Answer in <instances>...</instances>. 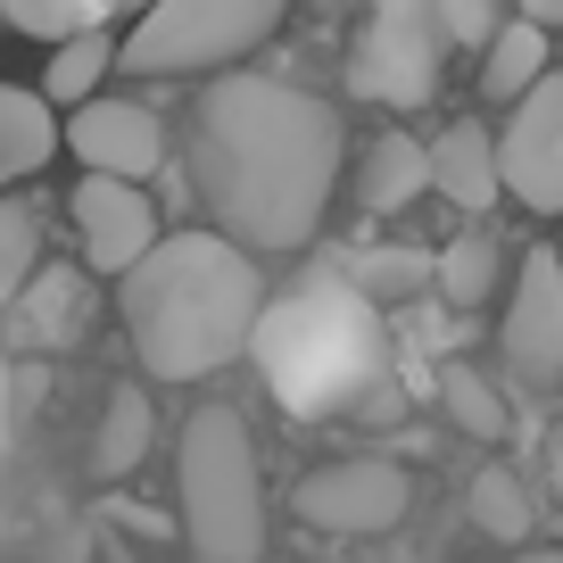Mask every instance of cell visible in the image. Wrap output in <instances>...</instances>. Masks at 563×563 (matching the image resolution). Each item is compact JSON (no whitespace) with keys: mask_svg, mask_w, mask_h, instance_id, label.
Instances as JSON below:
<instances>
[{"mask_svg":"<svg viewBox=\"0 0 563 563\" xmlns=\"http://www.w3.org/2000/svg\"><path fill=\"white\" fill-rule=\"evenodd\" d=\"M265 316V274L232 232H158L150 257L124 274V332L141 373L158 382H208Z\"/></svg>","mask_w":563,"mask_h":563,"instance_id":"7a4b0ae2","label":"cell"},{"mask_svg":"<svg viewBox=\"0 0 563 563\" xmlns=\"http://www.w3.org/2000/svg\"><path fill=\"white\" fill-rule=\"evenodd\" d=\"M290 0H150L117 42L124 75H216L282 34Z\"/></svg>","mask_w":563,"mask_h":563,"instance_id":"5b68a950","label":"cell"},{"mask_svg":"<svg viewBox=\"0 0 563 563\" xmlns=\"http://www.w3.org/2000/svg\"><path fill=\"white\" fill-rule=\"evenodd\" d=\"M58 9H67V25L84 34V25H117V18H141L150 0H58Z\"/></svg>","mask_w":563,"mask_h":563,"instance_id":"484cf974","label":"cell"},{"mask_svg":"<svg viewBox=\"0 0 563 563\" xmlns=\"http://www.w3.org/2000/svg\"><path fill=\"white\" fill-rule=\"evenodd\" d=\"M349 133L340 108L307 84H282L257 67H216L191 108V191L208 199L216 232L249 257L307 249L340 191Z\"/></svg>","mask_w":563,"mask_h":563,"instance_id":"6da1fadb","label":"cell"},{"mask_svg":"<svg viewBox=\"0 0 563 563\" xmlns=\"http://www.w3.org/2000/svg\"><path fill=\"white\" fill-rule=\"evenodd\" d=\"M547 42H555L547 25H530V18H506V25L489 34V51H481V91H489L497 108H506V100H522V91L547 75Z\"/></svg>","mask_w":563,"mask_h":563,"instance_id":"ac0fdd59","label":"cell"},{"mask_svg":"<svg viewBox=\"0 0 563 563\" xmlns=\"http://www.w3.org/2000/svg\"><path fill=\"white\" fill-rule=\"evenodd\" d=\"M117 75V34L108 25H84V34H58L51 42V67H42V100L51 108H75Z\"/></svg>","mask_w":563,"mask_h":563,"instance_id":"e0dca14e","label":"cell"},{"mask_svg":"<svg viewBox=\"0 0 563 563\" xmlns=\"http://www.w3.org/2000/svg\"><path fill=\"white\" fill-rule=\"evenodd\" d=\"M448 75V42L431 0H365V25L349 42V91L373 108H431Z\"/></svg>","mask_w":563,"mask_h":563,"instance_id":"8992f818","label":"cell"},{"mask_svg":"<svg viewBox=\"0 0 563 563\" xmlns=\"http://www.w3.org/2000/svg\"><path fill=\"white\" fill-rule=\"evenodd\" d=\"M290 514L323 539H382L415 514V473L389 456H340L290 489Z\"/></svg>","mask_w":563,"mask_h":563,"instance_id":"52a82bcc","label":"cell"},{"mask_svg":"<svg viewBox=\"0 0 563 563\" xmlns=\"http://www.w3.org/2000/svg\"><path fill=\"white\" fill-rule=\"evenodd\" d=\"M497 356L530 389H547L563 373V249H530L514 265V299L497 316Z\"/></svg>","mask_w":563,"mask_h":563,"instance_id":"9c48e42d","label":"cell"},{"mask_svg":"<svg viewBox=\"0 0 563 563\" xmlns=\"http://www.w3.org/2000/svg\"><path fill=\"white\" fill-rule=\"evenodd\" d=\"M464 506H473V530L497 547H522L530 522H539V506H530V481L514 473V464H481L473 489H464Z\"/></svg>","mask_w":563,"mask_h":563,"instance_id":"d6986e66","label":"cell"},{"mask_svg":"<svg viewBox=\"0 0 563 563\" xmlns=\"http://www.w3.org/2000/svg\"><path fill=\"white\" fill-rule=\"evenodd\" d=\"M0 316L18 323L25 349H75V340H84V323H91V265L42 257L34 282H25V290L0 307Z\"/></svg>","mask_w":563,"mask_h":563,"instance_id":"7c38bea8","label":"cell"},{"mask_svg":"<svg viewBox=\"0 0 563 563\" xmlns=\"http://www.w3.org/2000/svg\"><path fill=\"white\" fill-rule=\"evenodd\" d=\"M150 440H158V415H150V389H108L100 406V431H91V481H124L141 473V456H150Z\"/></svg>","mask_w":563,"mask_h":563,"instance_id":"2e32d148","label":"cell"},{"mask_svg":"<svg viewBox=\"0 0 563 563\" xmlns=\"http://www.w3.org/2000/svg\"><path fill=\"white\" fill-rule=\"evenodd\" d=\"M175 506L191 563H265V473L241 406H199L175 440Z\"/></svg>","mask_w":563,"mask_h":563,"instance_id":"277c9868","label":"cell"},{"mask_svg":"<svg viewBox=\"0 0 563 563\" xmlns=\"http://www.w3.org/2000/svg\"><path fill=\"white\" fill-rule=\"evenodd\" d=\"M58 150V117L42 91L25 84H0V191H18L25 175H42Z\"/></svg>","mask_w":563,"mask_h":563,"instance_id":"9a60e30c","label":"cell"},{"mask_svg":"<svg viewBox=\"0 0 563 563\" xmlns=\"http://www.w3.org/2000/svg\"><path fill=\"white\" fill-rule=\"evenodd\" d=\"M497 274H506V257H497V241H489L481 224L456 232V241L431 257V282H440V299H448V307H489Z\"/></svg>","mask_w":563,"mask_h":563,"instance_id":"44dd1931","label":"cell"},{"mask_svg":"<svg viewBox=\"0 0 563 563\" xmlns=\"http://www.w3.org/2000/svg\"><path fill=\"white\" fill-rule=\"evenodd\" d=\"M431 191V141H415V133H373L365 141V166H356V208L365 216H398V208H415V199Z\"/></svg>","mask_w":563,"mask_h":563,"instance_id":"5bb4252c","label":"cell"},{"mask_svg":"<svg viewBox=\"0 0 563 563\" xmlns=\"http://www.w3.org/2000/svg\"><path fill=\"white\" fill-rule=\"evenodd\" d=\"M58 141H67L91 175L141 183V175L166 166V117L150 100H133V91H91V100H75V117L58 124Z\"/></svg>","mask_w":563,"mask_h":563,"instance_id":"30bf717a","label":"cell"},{"mask_svg":"<svg viewBox=\"0 0 563 563\" xmlns=\"http://www.w3.org/2000/svg\"><path fill=\"white\" fill-rule=\"evenodd\" d=\"M9 415H18V389H9V349H0V464H9Z\"/></svg>","mask_w":563,"mask_h":563,"instance_id":"4316f807","label":"cell"},{"mask_svg":"<svg viewBox=\"0 0 563 563\" xmlns=\"http://www.w3.org/2000/svg\"><path fill=\"white\" fill-rule=\"evenodd\" d=\"M431 191L448 199V208L464 216H489L497 199H506V183H497V133L473 117H456L440 141H431Z\"/></svg>","mask_w":563,"mask_h":563,"instance_id":"4fadbf2b","label":"cell"},{"mask_svg":"<svg viewBox=\"0 0 563 563\" xmlns=\"http://www.w3.org/2000/svg\"><path fill=\"white\" fill-rule=\"evenodd\" d=\"M67 224H75V241H84V265L91 274H133L141 257H150V241H158V199L141 191V183H124V175H84L75 183V199H67Z\"/></svg>","mask_w":563,"mask_h":563,"instance_id":"8fae6325","label":"cell"},{"mask_svg":"<svg viewBox=\"0 0 563 563\" xmlns=\"http://www.w3.org/2000/svg\"><path fill=\"white\" fill-rule=\"evenodd\" d=\"M497 183L514 208L530 216H563V75L547 67L522 100H506L497 124Z\"/></svg>","mask_w":563,"mask_h":563,"instance_id":"ba28073f","label":"cell"},{"mask_svg":"<svg viewBox=\"0 0 563 563\" xmlns=\"http://www.w3.org/2000/svg\"><path fill=\"white\" fill-rule=\"evenodd\" d=\"M249 356H257L265 389H274L290 415H340L356 406L373 382H382V299L356 290L340 265L290 282L282 299H265L257 332H249Z\"/></svg>","mask_w":563,"mask_h":563,"instance_id":"3957f363","label":"cell"},{"mask_svg":"<svg viewBox=\"0 0 563 563\" xmlns=\"http://www.w3.org/2000/svg\"><path fill=\"white\" fill-rule=\"evenodd\" d=\"M555 249H563V241H555Z\"/></svg>","mask_w":563,"mask_h":563,"instance_id":"f546056e","label":"cell"},{"mask_svg":"<svg viewBox=\"0 0 563 563\" xmlns=\"http://www.w3.org/2000/svg\"><path fill=\"white\" fill-rule=\"evenodd\" d=\"M514 563H563V547H522Z\"/></svg>","mask_w":563,"mask_h":563,"instance_id":"f1b7e54d","label":"cell"},{"mask_svg":"<svg viewBox=\"0 0 563 563\" xmlns=\"http://www.w3.org/2000/svg\"><path fill=\"white\" fill-rule=\"evenodd\" d=\"M340 274H349L356 290H373V299H389V290H415V282H431V257H406V249H382V257H349Z\"/></svg>","mask_w":563,"mask_h":563,"instance_id":"cb8c5ba5","label":"cell"},{"mask_svg":"<svg viewBox=\"0 0 563 563\" xmlns=\"http://www.w3.org/2000/svg\"><path fill=\"white\" fill-rule=\"evenodd\" d=\"M42 208L25 191H0V307L18 299L25 282H34V265H42Z\"/></svg>","mask_w":563,"mask_h":563,"instance_id":"7402d4cb","label":"cell"},{"mask_svg":"<svg viewBox=\"0 0 563 563\" xmlns=\"http://www.w3.org/2000/svg\"><path fill=\"white\" fill-rule=\"evenodd\" d=\"M431 18H440L448 51H489V34L506 25V9H497V0H431Z\"/></svg>","mask_w":563,"mask_h":563,"instance_id":"603a6c76","label":"cell"},{"mask_svg":"<svg viewBox=\"0 0 563 563\" xmlns=\"http://www.w3.org/2000/svg\"><path fill=\"white\" fill-rule=\"evenodd\" d=\"M440 406H448V422H456L464 440H481V448H497V440L514 431L506 389H497L489 373H473V365H448V373H440Z\"/></svg>","mask_w":563,"mask_h":563,"instance_id":"ffe728a7","label":"cell"},{"mask_svg":"<svg viewBox=\"0 0 563 563\" xmlns=\"http://www.w3.org/2000/svg\"><path fill=\"white\" fill-rule=\"evenodd\" d=\"M0 25H9V34H25V42H58V34H75L58 0H0Z\"/></svg>","mask_w":563,"mask_h":563,"instance_id":"d4e9b609","label":"cell"},{"mask_svg":"<svg viewBox=\"0 0 563 563\" xmlns=\"http://www.w3.org/2000/svg\"><path fill=\"white\" fill-rule=\"evenodd\" d=\"M530 25H547V34H563V0H514Z\"/></svg>","mask_w":563,"mask_h":563,"instance_id":"83f0119b","label":"cell"}]
</instances>
